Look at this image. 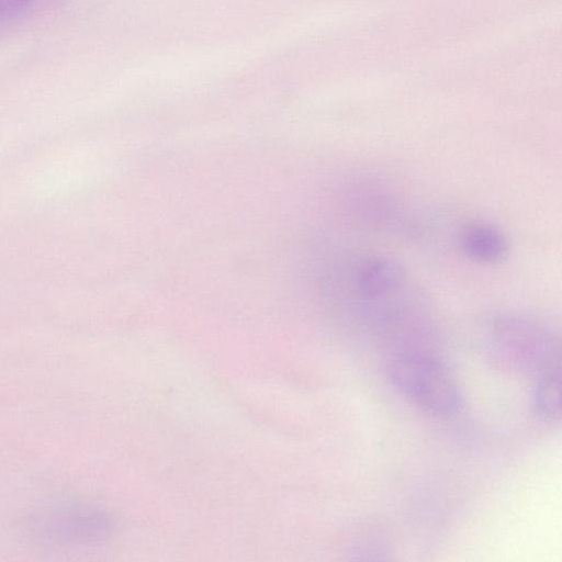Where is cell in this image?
<instances>
[{
    "label": "cell",
    "instance_id": "277c9868",
    "mask_svg": "<svg viewBox=\"0 0 562 562\" xmlns=\"http://www.w3.org/2000/svg\"><path fill=\"white\" fill-rule=\"evenodd\" d=\"M346 198L351 213L363 224L387 233L413 232L401 200L376 179H355L347 187Z\"/></svg>",
    "mask_w": 562,
    "mask_h": 562
},
{
    "label": "cell",
    "instance_id": "6da1fadb",
    "mask_svg": "<svg viewBox=\"0 0 562 562\" xmlns=\"http://www.w3.org/2000/svg\"><path fill=\"white\" fill-rule=\"evenodd\" d=\"M322 285L340 322L390 357L438 352L435 312L419 284L395 258L367 250L342 254L325 269Z\"/></svg>",
    "mask_w": 562,
    "mask_h": 562
},
{
    "label": "cell",
    "instance_id": "3957f363",
    "mask_svg": "<svg viewBox=\"0 0 562 562\" xmlns=\"http://www.w3.org/2000/svg\"><path fill=\"white\" fill-rule=\"evenodd\" d=\"M387 375L403 396L430 415L449 416L461 405L459 385L436 351L390 357Z\"/></svg>",
    "mask_w": 562,
    "mask_h": 562
},
{
    "label": "cell",
    "instance_id": "52a82bcc",
    "mask_svg": "<svg viewBox=\"0 0 562 562\" xmlns=\"http://www.w3.org/2000/svg\"><path fill=\"white\" fill-rule=\"evenodd\" d=\"M32 0H0V23L10 22L21 16Z\"/></svg>",
    "mask_w": 562,
    "mask_h": 562
},
{
    "label": "cell",
    "instance_id": "7a4b0ae2",
    "mask_svg": "<svg viewBox=\"0 0 562 562\" xmlns=\"http://www.w3.org/2000/svg\"><path fill=\"white\" fill-rule=\"evenodd\" d=\"M484 349L495 368L512 374L537 378L561 368L558 334L543 321L524 313L492 316L484 333Z\"/></svg>",
    "mask_w": 562,
    "mask_h": 562
},
{
    "label": "cell",
    "instance_id": "5b68a950",
    "mask_svg": "<svg viewBox=\"0 0 562 562\" xmlns=\"http://www.w3.org/2000/svg\"><path fill=\"white\" fill-rule=\"evenodd\" d=\"M454 241L464 258L486 266L501 263L510 248L506 233L484 221H470L461 225Z\"/></svg>",
    "mask_w": 562,
    "mask_h": 562
},
{
    "label": "cell",
    "instance_id": "8992f818",
    "mask_svg": "<svg viewBox=\"0 0 562 562\" xmlns=\"http://www.w3.org/2000/svg\"><path fill=\"white\" fill-rule=\"evenodd\" d=\"M560 370L542 373L535 378L532 407L537 417L548 424H555L561 418Z\"/></svg>",
    "mask_w": 562,
    "mask_h": 562
}]
</instances>
